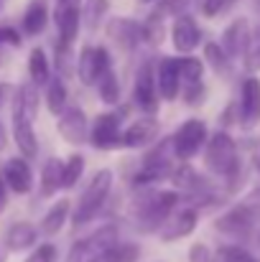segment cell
Segmentation results:
<instances>
[{"label":"cell","instance_id":"cell-1","mask_svg":"<svg viewBox=\"0 0 260 262\" xmlns=\"http://www.w3.org/2000/svg\"><path fill=\"white\" fill-rule=\"evenodd\" d=\"M178 204V193L161 191V193H146L141 204H135V224L141 232H158L164 222L171 216L173 206Z\"/></svg>","mask_w":260,"mask_h":262},{"label":"cell","instance_id":"cell-2","mask_svg":"<svg viewBox=\"0 0 260 262\" xmlns=\"http://www.w3.org/2000/svg\"><path fill=\"white\" fill-rule=\"evenodd\" d=\"M110 188H112V173L110 171H97L92 176V181L87 183V188L79 196L77 211L72 216L74 227H85L87 222H92L102 211V206H105V201L110 196Z\"/></svg>","mask_w":260,"mask_h":262},{"label":"cell","instance_id":"cell-3","mask_svg":"<svg viewBox=\"0 0 260 262\" xmlns=\"http://www.w3.org/2000/svg\"><path fill=\"white\" fill-rule=\"evenodd\" d=\"M204 163L212 173L217 176H232L240 171V156H237V145L227 133H214L209 138L207 153H204Z\"/></svg>","mask_w":260,"mask_h":262},{"label":"cell","instance_id":"cell-4","mask_svg":"<svg viewBox=\"0 0 260 262\" xmlns=\"http://www.w3.org/2000/svg\"><path fill=\"white\" fill-rule=\"evenodd\" d=\"M171 138H166L161 145H156L148 156H146V163L143 168L135 176V186H148V183H156V181H164L171 176Z\"/></svg>","mask_w":260,"mask_h":262},{"label":"cell","instance_id":"cell-5","mask_svg":"<svg viewBox=\"0 0 260 262\" xmlns=\"http://www.w3.org/2000/svg\"><path fill=\"white\" fill-rule=\"evenodd\" d=\"M204 140H207V125H204V120H186L176 130V135L171 138L173 156L181 158V161H189V158H194L202 150Z\"/></svg>","mask_w":260,"mask_h":262},{"label":"cell","instance_id":"cell-6","mask_svg":"<svg viewBox=\"0 0 260 262\" xmlns=\"http://www.w3.org/2000/svg\"><path fill=\"white\" fill-rule=\"evenodd\" d=\"M54 20L59 31V46L69 49L79 33V20H82V0H56L54 8Z\"/></svg>","mask_w":260,"mask_h":262},{"label":"cell","instance_id":"cell-7","mask_svg":"<svg viewBox=\"0 0 260 262\" xmlns=\"http://www.w3.org/2000/svg\"><path fill=\"white\" fill-rule=\"evenodd\" d=\"M89 140L99 150H112L115 145H120V115L117 112L97 115L94 125L89 127Z\"/></svg>","mask_w":260,"mask_h":262},{"label":"cell","instance_id":"cell-8","mask_svg":"<svg viewBox=\"0 0 260 262\" xmlns=\"http://www.w3.org/2000/svg\"><path fill=\"white\" fill-rule=\"evenodd\" d=\"M133 97H135V104L153 117V112L158 110V92H156V79H153V67H151L148 61H146V64L138 69V74H135Z\"/></svg>","mask_w":260,"mask_h":262},{"label":"cell","instance_id":"cell-9","mask_svg":"<svg viewBox=\"0 0 260 262\" xmlns=\"http://www.w3.org/2000/svg\"><path fill=\"white\" fill-rule=\"evenodd\" d=\"M253 224H255V214H253L245 204H240V206L225 211V214L217 216V222H214L217 232L232 234V237H248L250 229H253Z\"/></svg>","mask_w":260,"mask_h":262},{"label":"cell","instance_id":"cell-10","mask_svg":"<svg viewBox=\"0 0 260 262\" xmlns=\"http://www.w3.org/2000/svg\"><path fill=\"white\" fill-rule=\"evenodd\" d=\"M153 79H156V92H158V99H166L171 102L178 97L181 92V79H178V67H176V59L166 56L156 64L153 69Z\"/></svg>","mask_w":260,"mask_h":262},{"label":"cell","instance_id":"cell-11","mask_svg":"<svg viewBox=\"0 0 260 262\" xmlns=\"http://www.w3.org/2000/svg\"><path fill=\"white\" fill-rule=\"evenodd\" d=\"M56 130H59V135L67 140V143H72V145H82L87 140V115L82 107H67L64 112H62V117H59V125H56Z\"/></svg>","mask_w":260,"mask_h":262},{"label":"cell","instance_id":"cell-12","mask_svg":"<svg viewBox=\"0 0 260 262\" xmlns=\"http://www.w3.org/2000/svg\"><path fill=\"white\" fill-rule=\"evenodd\" d=\"M171 41L176 51L191 54L202 43V28L196 26V20L191 15H178L171 26Z\"/></svg>","mask_w":260,"mask_h":262},{"label":"cell","instance_id":"cell-13","mask_svg":"<svg viewBox=\"0 0 260 262\" xmlns=\"http://www.w3.org/2000/svg\"><path fill=\"white\" fill-rule=\"evenodd\" d=\"M107 36H110L115 43H120L123 49H135L138 43L148 41L143 23H135V20H130V18H112L110 26H107Z\"/></svg>","mask_w":260,"mask_h":262},{"label":"cell","instance_id":"cell-14","mask_svg":"<svg viewBox=\"0 0 260 262\" xmlns=\"http://www.w3.org/2000/svg\"><path fill=\"white\" fill-rule=\"evenodd\" d=\"M248 41H250V23H248V18H235L225 28L219 49L227 54V59H235V56H243L245 54Z\"/></svg>","mask_w":260,"mask_h":262},{"label":"cell","instance_id":"cell-15","mask_svg":"<svg viewBox=\"0 0 260 262\" xmlns=\"http://www.w3.org/2000/svg\"><path fill=\"white\" fill-rule=\"evenodd\" d=\"M260 120V79L248 77L240 89V122L245 127H253Z\"/></svg>","mask_w":260,"mask_h":262},{"label":"cell","instance_id":"cell-16","mask_svg":"<svg viewBox=\"0 0 260 262\" xmlns=\"http://www.w3.org/2000/svg\"><path fill=\"white\" fill-rule=\"evenodd\" d=\"M196 222H199L196 209H184V211L173 214V216H169V219L164 222V227L158 229V234H161L164 242L184 239V237H189V234L196 229Z\"/></svg>","mask_w":260,"mask_h":262},{"label":"cell","instance_id":"cell-17","mask_svg":"<svg viewBox=\"0 0 260 262\" xmlns=\"http://www.w3.org/2000/svg\"><path fill=\"white\" fill-rule=\"evenodd\" d=\"M3 181H5V186L10 188V191H15V193H28L31 188H33V173H31V166H28V161L26 158H10L8 163H5V168H3Z\"/></svg>","mask_w":260,"mask_h":262},{"label":"cell","instance_id":"cell-18","mask_svg":"<svg viewBox=\"0 0 260 262\" xmlns=\"http://www.w3.org/2000/svg\"><path fill=\"white\" fill-rule=\"evenodd\" d=\"M112 61H110V54H107V49H94V46H87L85 51L79 54V64H77V74H79V79L85 82V84H94V79H97V74L105 69V67H110Z\"/></svg>","mask_w":260,"mask_h":262},{"label":"cell","instance_id":"cell-19","mask_svg":"<svg viewBox=\"0 0 260 262\" xmlns=\"http://www.w3.org/2000/svg\"><path fill=\"white\" fill-rule=\"evenodd\" d=\"M156 135H158V120L156 117H141L138 122H133L120 135V143L125 148H143V145L153 143Z\"/></svg>","mask_w":260,"mask_h":262},{"label":"cell","instance_id":"cell-20","mask_svg":"<svg viewBox=\"0 0 260 262\" xmlns=\"http://www.w3.org/2000/svg\"><path fill=\"white\" fill-rule=\"evenodd\" d=\"M13 140L21 150V158H36L38 153V140H36V133H33V122L13 115Z\"/></svg>","mask_w":260,"mask_h":262},{"label":"cell","instance_id":"cell-21","mask_svg":"<svg viewBox=\"0 0 260 262\" xmlns=\"http://www.w3.org/2000/svg\"><path fill=\"white\" fill-rule=\"evenodd\" d=\"M36 239H38V229L31 222H15L5 232V247L10 252H23V250L33 247Z\"/></svg>","mask_w":260,"mask_h":262},{"label":"cell","instance_id":"cell-22","mask_svg":"<svg viewBox=\"0 0 260 262\" xmlns=\"http://www.w3.org/2000/svg\"><path fill=\"white\" fill-rule=\"evenodd\" d=\"M13 97H15V110H13V115H18V117L33 122L36 115H38V89L33 87V84H21V87L15 89Z\"/></svg>","mask_w":260,"mask_h":262},{"label":"cell","instance_id":"cell-23","mask_svg":"<svg viewBox=\"0 0 260 262\" xmlns=\"http://www.w3.org/2000/svg\"><path fill=\"white\" fill-rule=\"evenodd\" d=\"M49 23V5L44 0H31L26 13H23V33L26 36H38Z\"/></svg>","mask_w":260,"mask_h":262},{"label":"cell","instance_id":"cell-24","mask_svg":"<svg viewBox=\"0 0 260 262\" xmlns=\"http://www.w3.org/2000/svg\"><path fill=\"white\" fill-rule=\"evenodd\" d=\"M77 245L82 247V252H85L87 257H89V255H97V252H105V250H110V247L117 245V229H115V227H102V229H97L92 237L79 239Z\"/></svg>","mask_w":260,"mask_h":262},{"label":"cell","instance_id":"cell-25","mask_svg":"<svg viewBox=\"0 0 260 262\" xmlns=\"http://www.w3.org/2000/svg\"><path fill=\"white\" fill-rule=\"evenodd\" d=\"M69 211H72V204H69L67 199H62L59 204H54V206L49 209V214L44 216V222H41V232H44L46 237L59 234V232L64 229L67 219H69Z\"/></svg>","mask_w":260,"mask_h":262},{"label":"cell","instance_id":"cell-26","mask_svg":"<svg viewBox=\"0 0 260 262\" xmlns=\"http://www.w3.org/2000/svg\"><path fill=\"white\" fill-rule=\"evenodd\" d=\"M94 87H97V94H99V99H102L105 104H117V99H120V82H117V77H115V72H112V64L105 67V69L97 74Z\"/></svg>","mask_w":260,"mask_h":262},{"label":"cell","instance_id":"cell-27","mask_svg":"<svg viewBox=\"0 0 260 262\" xmlns=\"http://www.w3.org/2000/svg\"><path fill=\"white\" fill-rule=\"evenodd\" d=\"M28 77H31V84L33 87H46L49 84V59H46V51L44 49H33L28 54Z\"/></svg>","mask_w":260,"mask_h":262},{"label":"cell","instance_id":"cell-28","mask_svg":"<svg viewBox=\"0 0 260 262\" xmlns=\"http://www.w3.org/2000/svg\"><path fill=\"white\" fill-rule=\"evenodd\" d=\"M62 171H64V161L62 158H49L41 168V193L51 196L56 188H62Z\"/></svg>","mask_w":260,"mask_h":262},{"label":"cell","instance_id":"cell-29","mask_svg":"<svg viewBox=\"0 0 260 262\" xmlns=\"http://www.w3.org/2000/svg\"><path fill=\"white\" fill-rule=\"evenodd\" d=\"M176 67H178V79H181L184 87L199 84L202 77H204V67H202V61L194 59V56H181V59H176Z\"/></svg>","mask_w":260,"mask_h":262},{"label":"cell","instance_id":"cell-30","mask_svg":"<svg viewBox=\"0 0 260 262\" xmlns=\"http://www.w3.org/2000/svg\"><path fill=\"white\" fill-rule=\"evenodd\" d=\"M67 99H69V92H67L64 79H59V77L49 79V84H46V104H49V110L54 115L64 112L67 110Z\"/></svg>","mask_w":260,"mask_h":262},{"label":"cell","instance_id":"cell-31","mask_svg":"<svg viewBox=\"0 0 260 262\" xmlns=\"http://www.w3.org/2000/svg\"><path fill=\"white\" fill-rule=\"evenodd\" d=\"M107 10H110V0H87L82 5V23L89 31H94L107 15Z\"/></svg>","mask_w":260,"mask_h":262},{"label":"cell","instance_id":"cell-32","mask_svg":"<svg viewBox=\"0 0 260 262\" xmlns=\"http://www.w3.org/2000/svg\"><path fill=\"white\" fill-rule=\"evenodd\" d=\"M204 59H207V64L219 74V77H225V74H230V59H227V54L219 49V43H207L204 46Z\"/></svg>","mask_w":260,"mask_h":262},{"label":"cell","instance_id":"cell-33","mask_svg":"<svg viewBox=\"0 0 260 262\" xmlns=\"http://www.w3.org/2000/svg\"><path fill=\"white\" fill-rule=\"evenodd\" d=\"M82 171H85V158H82L79 153L69 156V158L64 161V171H62V186H64V188H72V186H77V181H79Z\"/></svg>","mask_w":260,"mask_h":262},{"label":"cell","instance_id":"cell-34","mask_svg":"<svg viewBox=\"0 0 260 262\" xmlns=\"http://www.w3.org/2000/svg\"><path fill=\"white\" fill-rule=\"evenodd\" d=\"M245 69L248 72H260V26L250 31V41L245 49Z\"/></svg>","mask_w":260,"mask_h":262},{"label":"cell","instance_id":"cell-35","mask_svg":"<svg viewBox=\"0 0 260 262\" xmlns=\"http://www.w3.org/2000/svg\"><path fill=\"white\" fill-rule=\"evenodd\" d=\"M217 262H258V257H253L248 250L237 245H222L217 250Z\"/></svg>","mask_w":260,"mask_h":262},{"label":"cell","instance_id":"cell-36","mask_svg":"<svg viewBox=\"0 0 260 262\" xmlns=\"http://www.w3.org/2000/svg\"><path fill=\"white\" fill-rule=\"evenodd\" d=\"M26 262H56V247L54 245H38L26 257Z\"/></svg>","mask_w":260,"mask_h":262},{"label":"cell","instance_id":"cell-37","mask_svg":"<svg viewBox=\"0 0 260 262\" xmlns=\"http://www.w3.org/2000/svg\"><path fill=\"white\" fill-rule=\"evenodd\" d=\"M189 262H217V257L212 255V250H209L207 245L196 242V245H191V250H189Z\"/></svg>","mask_w":260,"mask_h":262},{"label":"cell","instance_id":"cell-38","mask_svg":"<svg viewBox=\"0 0 260 262\" xmlns=\"http://www.w3.org/2000/svg\"><path fill=\"white\" fill-rule=\"evenodd\" d=\"M115 250H117V262H138L141 257V250L130 242H117Z\"/></svg>","mask_w":260,"mask_h":262},{"label":"cell","instance_id":"cell-39","mask_svg":"<svg viewBox=\"0 0 260 262\" xmlns=\"http://www.w3.org/2000/svg\"><path fill=\"white\" fill-rule=\"evenodd\" d=\"M189 5V0H161V8H158V15H184V8Z\"/></svg>","mask_w":260,"mask_h":262},{"label":"cell","instance_id":"cell-40","mask_svg":"<svg viewBox=\"0 0 260 262\" xmlns=\"http://www.w3.org/2000/svg\"><path fill=\"white\" fill-rule=\"evenodd\" d=\"M184 89V99H186V104H199L202 99H204V82H199V84H189V87H181Z\"/></svg>","mask_w":260,"mask_h":262},{"label":"cell","instance_id":"cell-41","mask_svg":"<svg viewBox=\"0 0 260 262\" xmlns=\"http://www.w3.org/2000/svg\"><path fill=\"white\" fill-rule=\"evenodd\" d=\"M0 46H21V33L13 26H0Z\"/></svg>","mask_w":260,"mask_h":262},{"label":"cell","instance_id":"cell-42","mask_svg":"<svg viewBox=\"0 0 260 262\" xmlns=\"http://www.w3.org/2000/svg\"><path fill=\"white\" fill-rule=\"evenodd\" d=\"M227 8V3L225 0H204V5H202V13L204 15H217L219 10H225Z\"/></svg>","mask_w":260,"mask_h":262},{"label":"cell","instance_id":"cell-43","mask_svg":"<svg viewBox=\"0 0 260 262\" xmlns=\"http://www.w3.org/2000/svg\"><path fill=\"white\" fill-rule=\"evenodd\" d=\"M243 204H245V206L255 214V219H258V214H260V186L248 196V199H245V201H243Z\"/></svg>","mask_w":260,"mask_h":262},{"label":"cell","instance_id":"cell-44","mask_svg":"<svg viewBox=\"0 0 260 262\" xmlns=\"http://www.w3.org/2000/svg\"><path fill=\"white\" fill-rule=\"evenodd\" d=\"M10 94H13V87H10L8 82H0V107H5V104H8Z\"/></svg>","mask_w":260,"mask_h":262},{"label":"cell","instance_id":"cell-45","mask_svg":"<svg viewBox=\"0 0 260 262\" xmlns=\"http://www.w3.org/2000/svg\"><path fill=\"white\" fill-rule=\"evenodd\" d=\"M87 260V255L82 252V247L79 245H74L72 247V252H69V257H67V262H85Z\"/></svg>","mask_w":260,"mask_h":262},{"label":"cell","instance_id":"cell-46","mask_svg":"<svg viewBox=\"0 0 260 262\" xmlns=\"http://www.w3.org/2000/svg\"><path fill=\"white\" fill-rule=\"evenodd\" d=\"M5 201H8V186H5L3 173H0V209H5Z\"/></svg>","mask_w":260,"mask_h":262},{"label":"cell","instance_id":"cell-47","mask_svg":"<svg viewBox=\"0 0 260 262\" xmlns=\"http://www.w3.org/2000/svg\"><path fill=\"white\" fill-rule=\"evenodd\" d=\"M5 145H8V133H5L3 122H0V150H5Z\"/></svg>","mask_w":260,"mask_h":262},{"label":"cell","instance_id":"cell-48","mask_svg":"<svg viewBox=\"0 0 260 262\" xmlns=\"http://www.w3.org/2000/svg\"><path fill=\"white\" fill-rule=\"evenodd\" d=\"M143 3H153V0H143Z\"/></svg>","mask_w":260,"mask_h":262},{"label":"cell","instance_id":"cell-49","mask_svg":"<svg viewBox=\"0 0 260 262\" xmlns=\"http://www.w3.org/2000/svg\"><path fill=\"white\" fill-rule=\"evenodd\" d=\"M3 3H5V0H0V8H3Z\"/></svg>","mask_w":260,"mask_h":262},{"label":"cell","instance_id":"cell-50","mask_svg":"<svg viewBox=\"0 0 260 262\" xmlns=\"http://www.w3.org/2000/svg\"><path fill=\"white\" fill-rule=\"evenodd\" d=\"M258 245H260V234H258Z\"/></svg>","mask_w":260,"mask_h":262},{"label":"cell","instance_id":"cell-51","mask_svg":"<svg viewBox=\"0 0 260 262\" xmlns=\"http://www.w3.org/2000/svg\"><path fill=\"white\" fill-rule=\"evenodd\" d=\"M258 168H260V161H258Z\"/></svg>","mask_w":260,"mask_h":262}]
</instances>
